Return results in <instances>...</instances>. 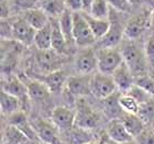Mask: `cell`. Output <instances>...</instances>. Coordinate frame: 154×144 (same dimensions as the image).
Masks as SVG:
<instances>
[{"instance_id": "2e32d148", "label": "cell", "mask_w": 154, "mask_h": 144, "mask_svg": "<svg viewBox=\"0 0 154 144\" xmlns=\"http://www.w3.org/2000/svg\"><path fill=\"white\" fill-rule=\"evenodd\" d=\"M9 123L10 125H13L17 129H19L20 131L23 132L31 140L36 136V133L32 127V123H30L28 121V118H26L24 112L19 110V111H17L14 113H12L11 115H9Z\"/></svg>"}, {"instance_id": "cb8c5ba5", "label": "cell", "mask_w": 154, "mask_h": 144, "mask_svg": "<svg viewBox=\"0 0 154 144\" xmlns=\"http://www.w3.org/2000/svg\"><path fill=\"white\" fill-rule=\"evenodd\" d=\"M2 90L6 93L16 96L19 99H22L23 97L28 96L26 86L17 77H10L2 84Z\"/></svg>"}, {"instance_id": "6da1fadb", "label": "cell", "mask_w": 154, "mask_h": 144, "mask_svg": "<svg viewBox=\"0 0 154 144\" xmlns=\"http://www.w3.org/2000/svg\"><path fill=\"white\" fill-rule=\"evenodd\" d=\"M120 52L123 57V62L128 65L134 78L148 75L149 63L145 52L137 43H134L133 40H129L128 42L123 43Z\"/></svg>"}, {"instance_id": "4dcf8cb0", "label": "cell", "mask_w": 154, "mask_h": 144, "mask_svg": "<svg viewBox=\"0 0 154 144\" xmlns=\"http://www.w3.org/2000/svg\"><path fill=\"white\" fill-rule=\"evenodd\" d=\"M137 115L140 117V119L145 124L150 123L154 119V100L151 99L148 103H141Z\"/></svg>"}, {"instance_id": "f1b7e54d", "label": "cell", "mask_w": 154, "mask_h": 144, "mask_svg": "<svg viewBox=\"0 0 154 144\" xmlns=\"http://www.w3.org/2000/svg\"><path fill=\"white\" fill-rule=\"evenodd\" d=\"M5 143L6 144H23L28 141L26 136L23 132L17 129L13 125H8L5 130Z\"/></svg>"}, {"instance_id": "ba28073f", "label": "cell", "mask_w": 154, "mask_h": 144, "mask_svg": "<svg viewBox=\"0 0 154 144\" xmlns=\"http://www.w3.org/2000/svg\"><path fill=\"white\" fill-rule=\"evenodd\" d=\"M99 115L84 99H80L77 105L76 125L85 130H91L99 123Z\"/></svg>"}, {"instance_id": "d6a6232c", "label": "cell", "mask_w": 154, "mask_h": 144, "mask_svg": "<svg viewBox=\"0 0 154 144\" xmlns=\"http://www.w3.org/2000/svg\"><path fill=\"white\" fill-rule=\"evenodd\" d=\"M135 85L144 89L149 95H151L154 98V76L153 75H143V76L135 78Z\"/></svg>"}, {"instance_id": "f35d334b", "label": "cell", "mask_w": 154, "mask_h": 144, "mask_svg": "<svg viewBox=\"0 0 154 144\" xmlns=\"http://www.w3.org/2000/svg\"><path fill=\"white\" fill-rule=\"evenodd\" d=\"M66 9L72 12H83L84 11V2L83 0H65Z\"/></svg>"}, {"instance_id": "9a60e30c", "label": "cell", "mask_w": 154, "mask_h": 144, "mask_svg": "<svg viewBox=\"0 0 154 144\" xmlns=\"http://www.w3.org/2000/svg\"><path fill=\"white\" fill-rule=\"evenodd\" d=\"M28 96L31 100L41 103L50 97V89L42 80H29L26 84Z\"/></svg>"}, {"instance_id": "7a4b0ae2", "label": "cell", "mask_w": 154, "mask_h": 144, "mask_svg": "<svg viewBox=\"0 0 154 144\" xmlns=\"http://www.w3.org/2000/svg\"><path fill=\"white\" fill-rule=\"evenodd\" d=\"M97 53V69L105 75H112L115 71L123 63L120 50L116 47H101Z\"/></svg>"}, {"instance_id": "603a6c76", "label": "cell", "mask_w": 154, "mask_h": 144, "mask_svg": "<svg viewBox=\"0 0 154 144\" xmlns=\"http://www.w3.org/2000/svg\"><path fill=\"white\" fill-rule=\"evenodd\" d=\"M34 45L40 51H48L52 48V26L51 21L42 29L38 30L34 38Z\"/></svg>"}, {"instance_id": "ac0fdd59", "label": "cell", "mask_w": 154, "mask_h": 144, "mask_svg": "<svg viewBox=\"0 0 154 144\" xmlns=\"http://www.w3.org/2000/svg\"><path fill=\"white\" fill-rule=\"evenodd\" d=\"M68 77L65 72L58 69V71L48 73L42 78V81L48 86L51 93H60L62 88L66 85Z\"/></svg>"}, {"instance_id": "f546056e", "label": "cell", "mask_w": 154, "mask_h": 144, "mask_svg": "<svg viewBox=\"0 0 154 144\" xmlns=\"http://www.w3.org/2000/svg\"><path fill=\"white\" fill-rule=\"evenodd\" d=\"M119 105L125 113H131V115H137L139 111V107H140V103L128 93L120 95Z\"/></svg>"}, {"instance_id": "ffe728a7", "label": "cell", "mask_w": 154, "mask_h": 144, "mask_svg": "<svg viewBox=\"0 0 154 144\" xmlns=\"http://www.w3.org/2000/svg\"><path fill=\"white\" fill-rule=\"evenodd\" d=\"M23 19L26 20L30 26H33L36 31L42 29V28H44V26L50 22V21H48V14L45 13L44 10L36 9V8H33V9L24 11Z\"/></svg>"}, {"instance_id": "5bb4252c", "label": "cell", "mask_w": 154, "mask_h": 144, "mask_svg": "<svg viewBox=\"0 0 154 144\" xmlns=\"http://www.w3.org/2000/svg\"><path fill=\"white\" fill-rule=\"evenodd\" d=\"M58 53L54 50H48V51H40L36 54V63L42 69L52 73V72L58 71L57 66L61 64V58Z\"/></svg>"}, {"instance_id": "f6af8a7d", "label": "cell", "mask_w": 154, "mask_h": 144, "mask_svg": "<svg viewBox=\"0 0 154 144\" xmlns=\"http://www.w3.org/2000/svg\"><path fill=\"white\" fill-rule=\"evenodd\" d=\"M146 3H148L149 7H150L152 10H154V0H146Z\"/></svg>"}, {"instance_id": "1f68e13d", "label": "cell", "mask_w": 154, "mask_h": 144, "mask_svg": "<svg viewBox=\"0 0 154 144\" xmlns=\"http://www.w3.org/2000/svg\"><path fill=\"white\" fill-rule=\"evenodd\" d=\"M43 10L46 14L51 16L52 18L60 17L65 9H63V5L60 0H46L43 5Z\"/></svg>"}, {"instance_id": "d4e9b609", "label": "cell", "mask_w": 154, "mask_h": 144, "mask_svg": "<svg viewBox=\"0 0 154 144\" xmlns=\"http://www.w3.org/2000/svg\"><path fill=\"white\" fill-rule=\"evenodd\" d=\"M0 105H1V112L6 115H11L14 112L19 111L20 99L16 96H12L10 93L1 90L0 95Z\"/></svg>"}, {"instance_id": "e575fe53", "label": "cell", "mask_w": 154, "mask_h": 144, "mask_svg": "<svg viewBox=\"0 0 154 144\" xmlns=\"http://www.w3.org/2000/svg\"><path fill=\"white\" fill-rule=\"evenodd\" d=\"M127 93L130 95L131 97H133L140 105L144 103H148V101H150V100L153 98V97H152L151 95H149L144 89H142L141 87H139L138 85H135V84H134V86L132 87Z\"/></svg>"}, {"instance_id": "bcb514c9", "label": "cell", "mask_w": 154, "mask_h": 144, "mask_svg": "<svg viewBox=\"0 0 154 144\" xmlns=\"http://www.w3.org/2000/svg\"><path fill=\"white\" fill-rule=\"evenodd\" d=\"M151 26L154 29V10L151 11Z\"/></svg>"}, {"instance_id": "83f0119b", "label": "cell", "mask_w": 154, "mask_h": 144, "mask_svg": "<svg viewBox=\"0 0 154 144\" xmlns=\"http://www.w3.org/2000/svg\"><path fill=\"white\" fill-rule=\"evenodd\" d=\"M109 3L107 0H94L91 6H90L89 11L87 13H89L90 16H93L94 18L97 19H107L109 18Z\"/></svg>"}, {"instance_id": "74e56055", "label": "cell", "mask_w": 154, "mask_h": 144, "mask_svg": "<svg viewBox=\"0 0 154 144\" xmlns=\"http://www.w3.org/2000/svg\"><path fill=\"white\" fill-rule=\"evenodd\" d=\"M137 144H154V131L151 129H144L141 134L134 139Z\"/></svg>"}, {"instance_id": "e0dca14e", "label": "cell", "mask_w": 154, "mask_h": 144, "mask_svg": "<svg viewBox=\"0 0 154 144\" xmlns=\"http://www.w3.org/2000/svg\"><path fill=\"white\" fill-rule=\"evenodd\" d=\"M51 26H52V50H54L58 54H64L67 52V48L69 45L66 42L64 34L60 28L58 20H55L54 18H51Z\"/></svg>"}, {"instance_id": "44dd1931", "label": "cell", "mask_w": 154, "mask_h": 144, "mask_svg": "<svg viewBox=\"0 0 154 144\" xmlns=\"http://www.w3.org/2000/svg\"><path fill=\"white\" fill-rule=\"evenodd\" d=\"M120 120L125 124V127L127 128L129 133L133 136V139H135L139 134H141L142 132L144 131L145 123L140 119V117L138 115L125 113Z\"/></svg>"}, {"instance_id": "8d00e7d4", "label": "cell", "mask_w": 154, "mask_h": 144, "mask_svg": "<svg viewBox=\"0 0 154 144\" xmlns=\"http://www.w3.org/2000/svg\"><path fill=\"white\" fill-rule=\"evenodd\" d=\"M110 7H112L119 12L129 13L131 12L132 6L130 5L128 0H107Z\"/></svg>"}, {"instance_id": "d6986e66", "label": "cell", "mask_w": 154, "mask_h": 144, "mask_svg": "<svg viewBox=\"0 0 154 144\" xmlns=\"http://www.w3.org/2000/svg\"><path fill=\"white\" fill-rule=\"evenodd\" d=\"M83 14L85 17V19H86V21L88 22V24H89L90 30L93 31L96 40L105 38L107 33L109 32L110 26H111V23L109 22V20L97 19V18H94L93 16H90L89 13L84 12V11Z\"/></svg>"}, {"instance_id": "8fae6325", "label": "cell", "mask_w": 154, "mask_h": 144, "mask_svg": "<svg viewBox=\"0 0 154 144\" xmlns=\"http://www.w3.org/2000/svg\"><path fill=\"white\" fill-rule=\"evenodd\" d=\"M91 76L93 75H75L69 76L66 83V88L68 93L75 97L88 96L91 93L90 84H91Z\"/></svg>"}, {"instance_id": "5b68a950", "label": "cell", "mask_w": 154, "mask_h": 144, "mask_svg": "<svg viewBox=\"0 0 154 144\" xmlns=\"http://www.w3.org/2000/svg\"><path fill=\"white\" fill-rule=\"evenodd\" d=\"M32 127L40 140L45 144H63L60 138V130L53 122L44 119H35L32 122Z\"/></svg>"}, {"instance_id": "7bdbcfd3", "label": "cell", "mask_w": 154, "mask_h": 144, "mask_svg": "<svg viewBox=\"0 0 154 144\" xmlns=\"http://www.w3.org/2000/svg\"><path fill=\"white\" fill-rule=\"evenodd\" d=\"M94 0H83L84 2V12H88L90 9V6L93 3Z\"/></svg>"}, {"instance_id": "681fc988", "label": "cell", "mask_w": 154, "mask_h": 144, "mask_svg": "<svg viewBox=\"0 0 154 144\" xmlns=\"http://www.w3.org/2000/svg\"><path fill=\"white\" fill-rule=\"evenodd\" d=\"M42 144H45V143H42Z\"/></svg>"}, {"instance_id": "ab89813d", "label": "cell", "mask_w": 154, "mask_h": 144, "mask_svg": "<svg viewBox=\"0 0 154 144\" xmlns=\"http://www.w3.org/2000/svg\"><path fill=\"white\" fill-rule=\"evenodd\" d=\"M36 1L38 0H16V3L19 8L26 11V10L33 9V7L36 3Z\"/></svg>"}, {"instance_id": "4316f807", "label": "cell", "mask_w": 154, "mask_h": 144, "mask_svg": "<svg viewBox=\"0 0 154 144\" xmlns=\"http://www.w3.org/2000/svg\"><path fill=\"white\" fill-rule=\"evenodd\" d=\"M64 134L67 135V143L69 144H85L91 141L89 130H85L75 125L69 131L65 132Z\"/></svg>"}, {"instance_id": "9c48e42d", "label": "cell", "mask_w": 154, "mask_h": 144, "mask_svg": "<svg viewBox=\"0 0 154 144\" xmlns=\"http://www.w3.org/2000/svg\"><path fill=\"white\" fill-rule=\"evenodd\" d=\"M75 68L78 74L90 75L97 68V53L90 47L82 48L75 58Z\"/></svg>"}, {"instance_id": "d590c367", "label": "cell", "mask_w": 154, "mask_h": 144, "mask_svg": "<svg viewBox=\"0 0 154 144\" xmlns=\"http://www.w3.org/2000/svg\"><path fill=\"white\" fill-rule=\"evenodd\" d=\"M145 56H146V60H148L149 66H150V69H151L152 74L154 73V34L149 38V40L145 43Z\"/></svg>"}, {"instance_id": "277c9868", "label": "cell", "mask_w": 154, "mask_h": 144, "mask_svg": "<svg viewBox=\"0 0 154 144\" xmlns=\"http://www.w3.org/2000/svg\"><path fill=\"white\" fill-rule=\"evenodd\" d=\"M91 93L98 99H106L112 96L116 93L117 86L113 81L112 76L105 75L101 73H96L91 76V84H90Z\"/></svg>"}, {"instance_id": "b9f144b4", "label": "cell", "mask_w": 154, "mask_h": 144, "mask_svg": "<svg viewBox=\"0 0 154 144\" xmlns=\"http://www.w3.org/2000/svg\"><path fill=\"white\" fill-rule=\"evenodd\" d=\"M9 17V8L7 6L5 1L1 2V18L5 19V18H8Z\"/></svg>"}, {"instance_id": "8992f818", "label": "cell", "mask_w": 154, "mask_h": 144, "mask_svg": "<svg viewBox=\"0 0 154 144\" xmlns=\"http://www.w3.org/2000/svg\"><path fill=\"white\" fill-rule=\"evenodd\" d=\"M150 26H151V12L144 10L133 16L127 22L125 26V35L129 40H134L141 35Z\"/></svg>"}, {"instance_id": "7c38bea8", "label": "cell", "mask_w": 154, "mask_h": 144, "mask_svg": "<svg viewBox=\"0 0 154 144\" xmlns=\"http://www.w3.org/2000/svg\"><path fill=\"white\" fill-rule=\"evenodd\" d=\"M111 76L117 86V89H119V91H121L122 93H127L135 84L134 76L125 62L116 69Z\"/></svg>"}, {"instance_id": "52a82bcc", "label": "cell", "mask_w": 154, "mask_h": 144, "mask_svg": "<svg viewBox=\"0 0 154 144\" xmlns=\"http://www.w3.org/2000/svg\"><path fill=\"white\" fill-rule=\"evenodd\" d=\"M51 121L61 133H65L76 125V112L67 107H56L52 110Z\"/></svg>"}, {"instance_id": "836d02e7", "label": "cell", "mask_w": 154, "mask_h": 144, "mask_svg": "<svg viewBox=\"0 0 154 144\" xmlns=\"http://www.w3.org/2000/svg\"><path fill=\"white\" fill-rule=\"evenodd\" d=\"M119 98H120V95L118 93H113L112 96L108 97L106 99H103V103H105V108H106V111L111 115H116L119 111H122L121 107L119 105Z\"/></svg>"}, {"instance_id": "30bf717a", "label": "cell", "mask_w": 154, "mask_h": 144, "mask_svg": "<svg viewBox=\"0 0 154 144\" xmlns=\"http://www.w3.org/2000/svg\"><path fill=\"white\" fill-rule=\"evenodd\" d=\"M11 30H12V38L22 43L23 45H31L34 43L36 30L30 26L23 18L13 21L11 23Z\"/></svg>"}, {"instance_id": "484cf974", "label": "cell", "mask_w": 154, "mask_h": 144, "mask_svg": "<svg viewBox=\"0 0 154 144\" xmlns=\"http://www.w3.org/2000/svg\"><path fill=\"white\" fill-rule=\"evenodd\" d=\"M122 34H125V28H122L118 23H112L109 32L107 33L105 38H101L103 47H115V45L121 41Z\"/></svg>"}, {"instance_id": "60d3db41", "label": "cell", "mask_w": 154, "mask_h": 144, "mask_svg": "<svg viewBox=\"0 0 154 144\" xmlns=\"http://www.w3.org/2000/svg\"><path fill=\"white\" fill-rule=\"evenodd\" d=\"M99 144H137V143H135V141L129 142V143H118V142L112 141V140H111V139H110L109 136L106 134V136H105V138H103L101 140H100Z\"/></svg>"}, {"instance_id": "4fadbf2b", "label": "cell", "mask_w": 154, "mask_h": 144, "mask_svg": "<svg viewBox=\"0 0 154 144\" xmlns=\"http://www.w3.org/2000/svg\"><path fill=\"white\" fill-rule=\"evenodd\" d=\"M106 134L112 141L118 142V143H129V142L134 141L133 136L129 133V131L127 130L125 124L119 119H112L108 123Z\"/></svg>"}, {"instance_id": "3957f363", "label": "cell", "mask_w": 154, "mask_h": 144, "mask_svg": "<svg viewBox=\"0 0 154 144\" xmlns=\"http://www.w3.org/2000/svg\"><path fill=\"white\" fill-rule=\"evenodd\" d=\"M73 35L75 44L82 48L90 47V45L96 42V38L83 12H73Z\"/></svg>"}, {"instance_id": "c3c4849f", "label": "cell", "mask_w": 154, "mask_h": 144, "mask_svg": "<svg viewBox=\"0 0 154 144\" xmlns=\"http://www.w3.org/2000/svg\"><path fill=\"white\" fill-rule=\"evenodd\" d=\"M153 76H154V73H153Z\"/></svg>"}, {"instance_id": "ee69618b", "label": "cell", "mask_w": 154, "mask_h": 144, "mask_svg": "<svg viewBox=\"0 0 154 144\" xmlns=\"http://www.w3.org/2000/svg\"><path fill=\"white\" fill-rule=\"evenodd\" d=\"M129 2H130V5L131 6H135V5H139V3H141L143 0H128Z\"/></svg>"}, {"instance_id": "7402d4cb", "label": "cell", "mask_w": 154, "mask_h": 144, "mask_svg": "<svg viewBox=\"0 0 154 144\" xmlns=\"http://www.w3.org/2000/svg\"><path fill=\"white\" fill-rule=\"evenodd\" d=\"M58 23L67 44L69 46L72 44H75L74 35H73V12L68 9H65L58 18Z\"/></svg>"}, {"instance_id": "7dc6e473", "label": "cell", "mask_w": 154, "mask_h": 144, "mask_svg": "<svg viewBox=\"0 0 154 144\" xmlns=\"http://www.w3.org/2000/svg\"><path fill=\"white\" fill-rule=\"evenodd\" d=\"M85 144H99V143H98V142H96V141H93V140H91V141L87 142V143H85Z\"/></svg>"}]
</instances>
